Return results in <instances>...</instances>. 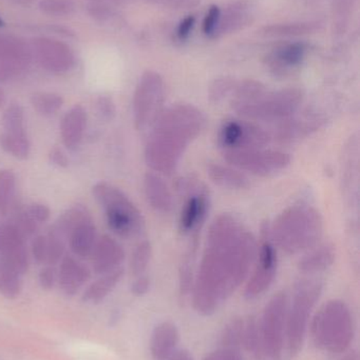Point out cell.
<instances>
[{
    "instance_id": "28",
    "label": "cell",
    "mask_w": 360,
    "mask_h": 360,
    "mask_svg": "<svg viewBox=\"0 0 360 360\" xmlns=\"http://www.w3.org/2000/svg\"><path fill=\"white\" fill-rule=\"evenodd\" d=\"M124 273V268L120 266L112 272L101 275L99 279L87 288L82 294V300L89 304H101L116 289V285L122 281Z\"/></svg>"
},
{
    "instance_id": "57",
    "label": "cell",
    "mask_w": 360,
    "mask_h": 360,
    "mask_svg": "<svg viewBox=\"0 0 360 360\" xmlns=\"http://www.w3.org/2000/svg\"><path fill=\"white\" fill-rule=\"evenodd\" d=\"M0 234H1V228H0Z\"/></svg>"
},
{
    "instance_id": "3",
    "label": "cell",
    "mask_w": 360,
    "mask_h": 360,
    "mask_svg": "<svg viewBox=\"0 0 360 360\" xmlns=\"http://www.w3.org/2000/svg\"><path fill=\"white\" fill-rule=\"evenodd\" d=\"M275 245L290 255L312 249L323 234L321 214L310 205H293L270 224Z\"/></svg>"
},
{
    "instance_id": "8",
    "label": "cell",
    "mask_w": 360,
    "mask_h": 360,
    "mask_svg": "<svg viewBox=\"0 0 360 360\" xmlns=\"http://www.w3.org/2000/svg\"><path fill=\"white\" fill-rule=\"evenodd\" d=\"M287 302V292H278L268 300L258 319L261 356L268 360H285Z\"/></svg>"
},
{
    "instance_id": "23",
    "label": "cell",
    "mask_w": 360,
    "mask_h": 360,
    "mask_svg": "<svg viewBox=\"0 0 360 360\" xmlns=\"http://www.w3.org/2000/svg\"><path fill=\"white\" fill-rule=\"evenodd\" d=\"M144 193L147 202L156 212L169 214L175 207V199L166 182L154 173H147L144 177Z\"/></svg>"
},
{
    "instance_id": "2",
    "label": "cell",
    "mask_w": 360,
    "mask_h": 360,
    "mask_svg": "<svg viewBox=\"0 0 360 360\" xmlns=\"http://www.w3.org/2000/svg\"><path fill=\"white\" fill-rule=\"evenodd\" d=\"M205 126L204 114L190 103H177L163 110L146 143L144 158L147 166L154 172L171 174Z\"/></svg>"
},
{
    "instance_id": "24",
    "label": "cell",
    "mask_w": 360,
    "mask_h": 360,
    "mask_svg": "<svg viewBox=\"0 0 360 360\" xmlns=\"http://www.w3.org/2000/svg\"><path fill=\"white\" fill-rule=\"evenodd\" d=\"M97 237V226L92 217L80 222L68 236L70 249L72 253L78 259H87L90 258L94 249Z\"/></svg>"
},
{
    "instance_id": "45",
    "label": "cell",
    "mask_w": 360,
    "mask_h": 360,
    "mask_svg": "<svg viewBox=\"0 0 360 360\" xmlns=\"http://www.w3.org/2000/svg\"><path fill=\"white\" fill-rule=\"evenodd\" d=\"M220 10H221L220 6L213 4L207 11L206 16L203 21V32L207 37H213V34L217 29L218 21H219Z\"/></svg>"
},
{
    "instance_id": "34",
    "label": "cell",
    "mask_w": 360,
    "mask_h": 360,
    "mask_svg": "<svg viewBox=\"0 0 360 360\" xmlns=\"http://www.w3.org/2000/svg\"><path fill=\"white\" fill-rule=\"evenodd\" d=\"M243 329H244V319L242 317H234L230 319L222 332L220 346L241 351L243 347Z\"/></svg>"
},
{
    "instance_id": "11",
    "label": "cell",
    "mask_w": 360,
    "mask_h": 360,
    "mask_svg": "<svg viewBox=\"0 0 360 360\" xmlns=\"http://www.w3.org/2000/svg\"><path fill=\"white\" fill-rule=\"evenodd\" d=\"M223 158L234 168L262 177L272 176L285 170L292 162L290 154L263 148L223 151Z\"/></svg>"
},
{
    "instance_id": "55",
    "label": "cell",
    "mask_w": 360,
    "mask_h": 360,
    "mask_svg": "<svg viewBox=\"0 0 360 360\" xmlns=\"http://www.w3.org/2000/svg\"><path fill=\"white\" fill-rule=\"evenodd\" d=\"M6 94H4V90L0 88V109H4V105H6Z\"/></svg>"
},
{
    "instance_id": "41",
    "label": "cell",
    "mask_w": 360,
    "mask_h": 360,
    "mask_svg": "<svg viewBox=\"0 0 360 360\" xmlns=\"http://www.w3.org/2000/svg\"><path fill=\"white\" fill-rule=\"evenodd\" d=\"M236 84V80L230 77H222L216 79L209 88V98L213 103H220L226 97L232 95Z\"/></svg>"
},
{
    "instance_id": "30",
    "label": "cell",
    "mask_w": 360,
    "mask_h": 360,
    "mask_svg": "<svg viewBox=\"0 0 360 360\" xmlns=\"http://www.w3.org/2000/svg\"><path fill=\"white\" fill-rule=\"evenodd\" d=\"M90 212L88 211L86 207L82 205H76L74 207H70L69 210L65 212L61 217L55 222L51 231L56 233L59 236L63 237V239L67 240L70 232L77 226L80 222L91 218Z\"/></svg>"
},
{
    "instance_id": "19",
    "label": "cell",
    "mask_w": 360,
    "mask_h": 360,
    "mask_svg": "<svg viewBox=\"0 0 360 360\" xmlns=\"http://www.w3.org/2000/svg\"><path fill=\"white\" fill-rule=\"evenodd\" d=\"M91 278V271L75 256L65 255L57 272V283L68 296L75 295Z\"/></svg>"
},
{
    "instance_id": "39",
    "label": "cell",
    "mask_w": 360,
    "mask_h": 360,
    "mask_svg": "<svg viewBox=\"0 0 360 360\" xmlns=\"http://www.w3.org/2000/svg\"><path fill=\"white\" fill-rule=\"evenodd\" d=\"M46 236V266H54L59 264L65 256L66 239L50 231Z\"/></svg>"
},
{
    "instance_id": "56",
    "label": "cell",
    "mask_w": 360,
    "mask_h": 360,
    "mask_svg": "<svg viewBox=\"0 0 360 360\" xmlns=\"http://www.w3.org/2000/svg\"><path fill=\"white\" fill-rule=\"evenodd\" d=\"M4 20H2L1 17H0V27H4Z\"/></svg>"
},
{
    "instance_id": "48",
    "label": "cell",
    "mask_w": 360,
    "mask_h": 360,
    "mask_svg": "<svg viewBox=\"0 0 360 360\" xmlns=\"http://www.w3.org/2000/svg\"><path fill=\"white\" fill-rule=\"evenodd\" d=\"M40 287L44 290H51L57 283V272L54 266H46L40 270L38 275Z\"/></svg>"
},
{
    "instance_id": "15",
    "label": "cell",
    "mask_w": 360,
    "mask_h": 360,
    "mask_svg": "<svg viewBox=\"0 0 360 360\" xmlns=\"http://www.w3.org/2000/svg\"><path fill=\"white\" fill-rule=\"evenodd\" d=\"M32 50L39 65L52 73H66L75 63L71 49L56 40L37 38L33 40Z\"/></svg>"
},
{
    "instance_id": "31",
    "label": "cell",
    "mask_w": 360,
    "mask_h": 360,
    "mask_svg": "<svg viewBox=\"0 0 360 360\" xmlns=\"http://www.w3.org/2000/svg\"><path fill=\"white\" fill-rule=\"evenodd\" d=\"M30 101L33 109L42 116L55 115L65 103L61 95L53 92L34 93Z\"/></svg>"
},
{
    "instance_id": "33",
    "label": "cell",
    "mask_w": 360,
    "mask_h": 360,
    "mask_svg": "<svg viewBox=\"0 0 360 360\" xmlns=\"http://www.w3.org/2000/svg\"><path fill=\"white\" fill-rule=\"evenodd\" d=\"M16 191V176L8 169L0 170V215L10 212Z\"/></svg>"
},
{
    "instance_id": "43",
    "label": "cell",
    "mask_w": 360,
    "mask_h": 360,
    "mask_svg": "<svg viewBox=\"0 0 360 360\" xmlns=\"http://www.w3.org/2000/svg\"><path fill=\"white\" fill-rule=\"evenodd\" d=\"M95 108H97V115L101 120H106V122H111L116 118V107L111 97L105 96V95L99 96L97 99Z\"/></svg>"
},
{
    "instance_id": "14",
    "label": "cell",
    "mask_w": 360,
    "mask_h": 360,
    "mask_svg": "<svg viewBox=\"0 0 360 360\" xmlns=\"http://www.w3.org/2000/svg\"><path fill=\"white\" fill-rule=\"evenodd\" d=\"M0 262L23 276L29 271L30 258L27 238L10 222L1 228Z\"/></svg>"
},
{
    "instance_id": "42",
    "label": "cell",
    "mask_w": 360,
    "mask_h": 360,
    "mask_svg": "<svg viewBox=\"0 0 360 360\" xmlns=\"http://www.w3.org/2000/svg\"><path fill=\"white\" fill-rule=\"evenodd\" d=\"M40 8L53 16H66L74 12L75 6L71 0H42Z\"/></svg>"
},
{
    "instance_id": "13",
    "label": "cell",
    "mask_w": 360,
    "mask_h": 360,
    "mask_svg": "<svg viewBox=\"0 0 360 360\" xmlns=\"http://www.w3.org/2000/svg\"><path fill=\"white\" fill-rule=\"evenodd\" d=\"M178 188L186 196L180 214L179 230L183 235H194L200 230L209 210L206 188L192 179L179 180Z\"/></svg>"
},
{
    "instance_id": "26",
    "label": "cell",
    "mask_w": 360,
    "mask_h": 360,
    "mask_svg": "<svg viewBox=\"0 0 360 360\" xmlns=\"http://www.w3.org/2000/svg\"><path fill=\"white\" fill-rule=\"evenodd\" d=\"M207 173L213 184L228 190H245L251 186L247 175L232 167L211 164L207 167Z\"/></svg>"
},
{
    "instance_id": "12",
    "label": "cell",
    "mask_w": 360,
    "mask_h": 360,
    "mask_svg": "<svg viewBox=\"0 0 360 360\" xmlns=\"http://www.w3.org/2000/svg\"><path fill=\"white\" fill-rule=\"evenodd\" d=\"M223 151L262 149L272 141L268 131L249 120L230 118L224 120L217 135Z\"/></svg>"
},
{
    "instance_id": "7",
    "label": "cell",
    "mask_w": 360,
    "mask_h": 360,
    "mask_svg": "<svg viewBox=\"0 0 360 360\" xmlns=\"http://www.w3.org/2000/svg\"><path fill=\"white\" fill-rule=\"evenodd\" d=\"M304 98V92L299 88L266 90L254 101L232 103V108L236 113L247 120L283 122L291 118L298 111Z\"/></svg>"
},
{
    "instance_id": "38",
    "label": "cell",
    "mask_w": 360,
    "mask_h": 360,
    "mask_svg": "<svg viewBox=\"0 0 360 360\" xmlns=\"http://www.w3.org/2000/svg\"><path fill=\"white\" fill-rule=\"evenodd\" d=\"M355 1L356 0H334L333 25L336 34L346 32Z\"/></svg>"
},
{
    "instance_id": "27",
    "label": "cell",
    "mask_w": 360,
    "mask_h": 360,
    "mask_svg": "<svg viewBox=\"0 0 360 360\" xmlns=\"http://www.w3.org/2000/svg\"><path fill=\"white\" fill-rule=\"evenodd\" d=\"M323 23L319 20L300 21V22L275 23L262 27L260 34L266 37H299L311 35L323 29Z\"/></svg>"
},
{
    "instance_id": "22",
    "label": "cell",
    "mask_w": 360,
    "mask_h": 360,
    "mask_svg": "<svg viewBox=\"0 0 360 360\" xmlns=\"http://www.w3.org/2000/svg\"><path fill=\"white\" fill-rule=\"evenodd\" d=\"M88 124V114L82 105L72 107L61 122V137L63 146L70 151H74L80 147L86 132Z\"/></svg>"
},
{
    "instance_id": "10",
    "label": "cell",
    "mask_w": 360,
    "mask_h": 360,
    "mask_svg": "<svg viewBox=\"0 0 360 360\" xmlns=\"http://www.w3.org/2000/svg\"><path fill=\"white\" fill-rule=\"evenodd\" d=\"M278 270V253L271 236L270 224L264 222L261 228V239L258 243L254 269L249 273L245 285L244 296L253 300L263 295L274 283Z\"/></svg>"
},
{
    "instance_id": "40",
    "label": "cell",
    "mask_w": 360,
    "mask_h": 360,
    "mask_svg": "<svg viewBox=\"0 0 360 360\" xmlns=\"http://www.w3.org/2000/svg\"><path fill=\"white\" fill-rule=\"evenodd\" d=\"M12 224L25 238L34 236L38 230V224H36L31 216L27 214V212L25 209L16 210L13 216Z\"/></svg>"
},
{
    "instance_id": "52",
    "label": "cell",
    "mask_w": 360,
    "mask_h": 360,
    "mask_svg": "<svg viewBox=\"0 0 360 360\" xmlns=\"http://www.w3.org/2000/svg\"><path fill=\"white\" fill-rule=\"evenodd\" d=\"M48 156L51 164L54 165V166L61 169H66L69 167V158H68L67 154H66L63 150L59 149V148H53V149H51Z\"/></svg>"
},
{
    "instance_id": "21",
    "label": "cell",
    "mask_w": 360,
    "mask_h": 360,
    "mask_svg": "<svg viewBox=\"0 0 360 360\" xmlns=\"http://www.w3.org/2000/svg\"><path fill=\"white\" fill-rule=\"evenodd\" d=\"M180 331L175 323L164 321L156 325L149 340L150 355L154 360H167L179 350Z\"/></svg>"
},
{
    "instance_id": "4",
    "label": "cell",
    "mask_w": 360,
    "mask_h": 360,
    "mask_svg": "<svg viewBox=\"0 0 360 360\" xmlns=\"http://www.w3.org/2000/svg\"><path fill=\"white\" fill-rule=\"evenodd\" d=\"M309 333L313 344L321 352H348L355 336L354 319L350 307L342 300L325 302L313 314Z\"/></svg>"
},
{
    "instance_id": "50",
    "label": "cell",
    "mask_w": 360,
    "mask_h": 360,
    "mask_svg": "<svg viewBox=\"0 0 360 360\" xmlns=\"http://www.w3.org/2000/svg\"><path fill=\"white\" fill-rule=\"evenodd\" d=\"M196 20L197 18L194 15H188L187 17H185V18L180 21L177 29L178 39L183 41V40H186L190 37L192 30H194V25H196Z\"/></svg>"
},
{
    "instance_id": "29",
    "label": "cell",
    "mask_w": 360,
    "mask_h": 360,
    "mask_svg": "<svg viewBox=\"0 0 360 360\" xmlns=\"http://www.w3.org/2000/svg\"><path fill=\"white\" fill-rule=\"evenodd\" d=\"M0 148L17 160H25L31 154V143L27 132L0 133Z\"/></svg>"
},
{
    "instance_id": "35",
    "label": "cell",
    "mask_w": 360,
    "mask_h": 360,
    "mask_svg": "<svg viewBox=\"0 0 360 360\" xmlns=\"http://www.w3.org/2000/svg\"><path fill=\"white\" fill-rule=\"evenodd\" d=\"M2 128L4 132L25 133V110L19 103H11L2 115Z\"/></svg>"
},
{
    "instance_id": "51",
    "label": "cell",
    "mask_w": 360,
    "mask_h": 360,
    "mask_svg": "<svg viewBox=\"0 0 360 360\" xmlns=\"http://www.w3.org/2000/svg\"><path fill=\"white\" fill-rule=\"evenodd\" d=\"M150 278L147 275L135 277V281L131 285V293L137 297L145 296L149 292Z\"/></svg>"
},
{
    "instance_id": "54",
    "label": "cell",
    "mask_w": 360,
    "mask_h": 360,
    "mask_svg": "<svg viewBox=\"0 0 360 360\" xmlns=\"http://www.w3.org/2000/svg\"><path fill=\"white\" fill-rule=\"evenodd\" d=\"M338 360H359V354L357 351L349 350L348 352L344 353V355Z\"/></svg>"
},
{
    "instance_id": "16",
    "label": "cell",
    "mask_w": 360,
    "mask_h": 360,
    "mask_svg": "<svg viewBox=\"0 0 360 360\" xmlns=\"http://www.w3.org/2000/svg\"><path fill=\"white\" fill-rule=\"evenodd\" d=\"M254 8L249 0H236L220 10L219 21L213 39L236 33L253 21Z\"/></svg>"
},
{
    "instance_id": "5",
    "label": "cell",
    "mask_w": 360,
    "mask_h": 360,
    "mask_svg": "<svg viewBox=\"0 0 360 360\" xmlns=\"http://www.w3.org/2000/svg\"><path fill=\"white\" fill-rule=\"evenodd\" d=\"M323 291V281L316 276L302 277L294 285L287 302L285 360L296 359L302 352Z\"/></svg>"
},
{
    "instance_id": "46",
    "label": "cell",
    "mask_w": 360,
    "mask_h": 360,
    "mask_svg": "<svg viewBox=\"0 0 360 360\" xmlns=\"http://www.w3.org/2000/svg\"><path fill=\"white\" fill-rule=\"evenodd\" d=\"M32 256L36 262L40 264H46V235H37L34 237L31 245Z\"/></svg>"
},
{
    "instance_id": "1",
    "label": "cell",
    "mask_w": 360,
    "mask_h": 360,
    "mask_svg": "<svg viewBox=\"0 0 360 360\" xmlns=\"http://www.w3.org/2000/svg\"><path fill=\"white\" fill-rule=\"evenodd\" d=\"M257 249L254 235L234 216L222 214L213 220L190 292L200 316L215 314L247 281Z\"/></svg>"
},
{
    "instance_id": "36",
    "label": "cell",
    "mask_w": 360,
    "mask_h": 360,
    "mask_svg": "<svg viewBox=\"0 0 360 360\" xmlns=\"http://www.w3.org/2000/svg\"><path fill=\"white\" fill-rule=\"evenodd\" d=\"M151 243L148 240H143L135 248L130 259V271L133 276L137 277L145 274L150 260H151Z\"/></svg>"
},
{
    "instance_id": "37",
    "label": "cell",
    "mask_w": 360,
    "mask_h": 360,
    "mask_svg": "<svg viewBox=\"0 0 360 360\" xmlns=\"http://www.w3.org/2000/svg\"><path fill=\"white\" fill-rule=\"evenodd\" d=\"M243 348L252 354L261 356V346H260L259 328H258V319L249 316L244 321L243 329Z\"/></svg>"
},
{
    "instance_id": "44",
    "label": "cell",
    "mask_w": 360,
    "mask_h": 360,
    "mask_svg": "<svg viewBox=\"0 0 360 360\" xmlns=\"http://www.w3.org/2000/svg\"><path fill=\"white\" fill-rule=\"evenodd\" d=\"M25 211L31 216L32 219L38 224H44L51 217L50 207L48 205H44V203H30L27 207H25Z\"/></svg>"
},
{
    "instance_id": "25",
    "label": "cell",
    "mask_w": 360,
    "mask_h": 360,
    "mask_svg": "<svg viewBox=\"0 0 360 360\" xmlns=\"http://www.w3.org/2000/svg\"><path fill=\"white\" fill-rule=\"evenodd\" d=\"M298 262V269L306 276H316L329 270L335 262L336 253L331 243L312 248Z\"/></svg>"
},
{
    "instance_id": "18",
    "label": "cell",
    "mask_w": 360,
    "mask_h": 360,
    "mask_svg": "<svg viewBox=\"0 0 360 360\" xmlns=\"http://www.w3.org/2000/svg\"><path fill=\"white\" fill-rule=\"evenodd\" d=\"M308 46L304 42H293L277 49L268 56V67L275 76L287 77L296 71L306 59Z\"/></svg>"
},
{
    "instance_id": "32",
    "label": "cell",
    "mask_w": 360,
    "mask_h": 360,
    "mask_svg": "<svg viewBox=\"0 0 360 360\" xmlns=\"http://www.w3.org/2000/svg\"><path fill=\"white\" fill-rule=\"evenodd\" d=\"M23 291V275L0 262V294L8 300H15Z\"/></svg>"
},
{
    "instance_id": "20",
    "label": "cell",
    "mask_w": 360,
    "mask_h": 360,
    "mask_svg": "<svg viewBox=\"0 0 360 360\" xmlns=\"http://www.w3.org/2000/svg\"><path fill=\"white\" fill-rule=\"evenodd\" d=\"M27 49L18 40L0 38V80L10 79L29 65Z\"/></svg>"
},
{
    "instance_id": "17",
    "label": "cell",
    "mask_w": 360,
    "mask_h": 360,
    "mask_svg": "<svg viewBox=\"0 0 360 360\" xmlns=\"http://www.w3.org/2000/svg\"><path fill=\"white\" fill-rule=\"evenodd\" d=\"M124 249L118 240L109 235L99 237L91 254V262L94 273L107 274L122 266L125 260Z\"/></svg>"
},
{
    "instance_id": "6",
    "label": "cell",
    "mask_w": 360,
    "mask_h": 360,
    "mask_svg": "<svg viewBox=\"0 0 360 360\" xmlns=\"http://www.w3.org/2000/svg\"><path fill=\"white\" fill-rule=\"evenodd\" d=\"M92 195L105 211L108 226L114 234L125 239L142 234L145 228L143 215L120 188L99 181L92 186Z\"/></svg>"
},
{
    "instance_id": "9",
    "label": "cell",
    "mask_w": 360,
    "mask_h": 360,
    "mask_svg": "<svg viewBox=\"0 0 360 360\" xmlns=\"http://www.w3.org/2000/svg\"><path fill=\"white\" fill-rule=\"evenodd\" d=\"M165 82L158 72L148 70L139 77L133 94V122L137 130L151 129L164 110Z\"/></svg>"
},
{
    "instance_id": "53",
    "label": "cell",
    "mask_w": 360,
    "mask_h": 360,
    "mask_svg": "<svg viewBox=\"0 0 360 360\" xmlns=\"http://www.w3.org/2000/svg\"><path fill=\"white\" fill-rule=\"evenodd\" d=\"M167 360H194V357L187 350L179 349L173 356L169 357Z\"/></svg>"
},
{
    "instance_id": "49",
    "label": "cell",
    "mask_w": 360,
    "mask_h": 360,
    "mask_svg": "<svg viewBox=\"0 0 360 360\" xmlns=\"http://www.w3.org/2000/svg\"><path fill=\"white\" fill-rule=\"evenodd\" d=\"M147 1L159 6L182 10V8H194L200 4L201 0H147Z\"/></svg>"
},
{
    "instance_id": "47",
    "label": "cell",
    "mask_w": 360,
    "mask_h": 360,
    "mask_svg": "<svg viewBox=\"0 0 360 360\" xmlns=\"http://www.w3.org/2000/svg\"><path fill=\"white\" fill-rule=\"evenodd\" d=\"M203 360H242V357L240 350L220 346L216 350L211 351Z\"/></svg>"
}]
</instances>
